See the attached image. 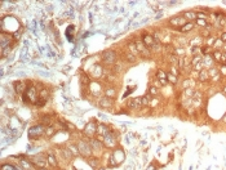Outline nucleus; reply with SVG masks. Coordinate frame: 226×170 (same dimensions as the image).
Instances as JSON below:
<instances>
[{
  "label": "nucleus",
  "mask_w": 226,
  "mask_h": 170,
  "mask_svg": "<svg viewBox=\"0 0 226 170\" xmlns=\"http://www.w3.org/2000/svg\"><path fill=\"white\" fill-rule=\"evenodd\" d=\"M22 97H23L25 102H30V103H34V105L36 103V99L39 98L38 94H36V89H35L34 85H27L25 93L22 94Z\"/></svg>",
  "instance_id": "f257e3e1"
},
{
  "label": "nucleus",
  "mask_w": 226,
  "mask_h": 170,
  "mask_svg": "<svg viewBox=\"0 0 226 170\" xmlns=\"http://www.w3.org/2000/svg\"><path fill=\"white\" fill-rule=\"evenodd\" d=\"M118 61V54L114 50H105L102 53V62L109 66H114Z\"/></svg>",
  "instance_id": "f03ea898"
},
{
  "label": "nucleus",
  "mask_w": 226,
  "mask_h": 170,
  "mask_svg": "<svg viewBox=\"0 0 226 170\" xmlns=\"http://www.w3.org/2000/svg\"><path fill=\"white\" fill-rule=\"evenodd\" d=\"M44 134H45V128L43 125H35V126L30 128V130H28V138L34 140H36Z\"/></svg>",
  "instance_id": "7ed1b4c3"
},
{
  "label": "nucleus",
  "mask_w": 226,
  "mask_h": 170,
  "mask_svg": "<svg viewBox=\"0 0 226 170\" xmlns=\"http://www.w3.org/2000/svg\"><path fill=\"white\" fill-rule=\"evenodd\" d=\"M78 148H79L80 155L84 156V157H91V155L93 152L91 144L88 142H85V140H79V142H78Z\"/></svg>",
  "instance_id": "20e7f679"
},
{
  "label": "nucleus",
  "mask_w": 226,
  "mask_h": 170,
  "mask_svg": "<svg viewBox=\"0 0 226 170\" xmlns=\"http://www.w3.org/2000/svg\"><path fill=\"white\" fill-rule=\"evenodd\" d=\"M134 44H136L137 50H138V53H140V54H142L143 57H146V58H150L151 57V50L146 45H145L141 39H136L134 40Z\"/></svg>",
  "instance_id": "39448f33"
},
{
  "label": "nucleus",
  "mask_w": 226,
  "mask_h": 170,
  "mask_svg": "<svg viewBox=\"0 0 226 170\" xmlns=\"http://www.w3.org/2000/svg\"><path fill=\"white\" fill-rule=\"evenodd\" d=\"M186 19H185V17L184 16H174V17H172V18H169V21H168V25L169 26H172V27H177V28H180V27H182L185 23H186Z\"/></svg>",
  "instance_id": "423d86ee"
},
{
  "label": "nucleus",
  "mask_w": 226,
  "mask_h": 170,
  "mask_svg": "<svg viewBox=\"0 0 226 170\" xmlns=\"http://www.w3.org/2000/svg\"><path fill=\"white\" fill-rule=\"evenodd\" d=\"M141 40H142V43H143L145 45H146L150 50H152V48H154V44H155V38H154V35H150V34H147V32H143Z\"/></svg>",
  "instance_id": "0eeeda50"
},
{
  "label": "nucleus",
  "mask_w": 226,
  "mask_h": 170,
  "mask_svg": "<svg viewBox=\"0 0 226 170\" xmlns=\"http://www.w3.org/2000/svg\"><path fill=\"white\" fill-rule=\"evenodd\" d=\"M84 134L91 137V138H93L94 135H96L97 134V125H96V122L91 121V122L87 124L85 128H84Z\"/></svg>",
  "instance_id": "6e6552de"
},
{
  "label": "nucleus",
  "mask_w": 226,
  "mask_h": 170,
  "mask_svg": "<svg viewBox=\"0 0 226 170\" xmlns=\"http://www.w3.org/2000/svg\"><path fill=\"white\" fill-rule=\"evenodd\" d=\"M202 64H203V68H206V70H211L212 67H215V66H216V62L213 61L212 54L204 56V57L202 58Z\"/></svg>",
  "instance_id": "1a4fd4ad"
},
{
  "label": "nucleus",
  "mask_w": 226,
  "mask_h": 170,
  "mask_svg": "<svg viewBox=\"0 0 226 170\" xmlns=\"http://www.w3.org/2000/svg\"><path fill=\"white\" fill-rule=\"evenodd\" d=\"M208 73H209V77H211V80L213 81V83H218V81H221V79H222V75H221V72H220V70H218V67H212L211 70H208Z\"/></svg>",
  "instance_id": "9d476101"
},
{
  "label": "nucleus",
  "mask_w": 226,
  "mask_h": 170,
  "mask_svg": "<svg viewBox=\"0 0 226 170\" xmlns=\"http://www.w3.org/2000/svg\"><path fill=\"white\" fill-rule=\"evenodd\" d=\"M128 108H132V110H140L142 107V98L141 97H137V98H130L127 103Z\"/></svg>",
  "instance_id": "9b49d317"
},
{
  "label": "nucleus",
  "mask_w": 226,
  "mask_h": 170,
  "mask_svg": "<svg viewBox=\"0 0 226 170\" xmlns=\"http://www.w3.org/2000/svg\"><path fill=\"white\" fill-rule=\"evenodd\" d=\"M31 161L34 162L35 166H38V168L41 166V169H44V166L47 165L45 157L43 156V155H36V156H32V157H31Z\"/></svg>",
  "instance_id": "f8f14e48"
},
{
  "label": "nucleus",
  "mask_w": 226,
  "mask_h": 170,
  "mask_svg": "<svg viewBox=\"0 0 226 170\" xmlns=\"http://www.w3.org/2000/svg\"><path fill=\"white\" fill-rule=\"evenodd\" d=\"M155 77L160 81L162 85H167L168 84V79H167V72H164L163 70H158L155 73Z\"/></svg>",
  "instance_id": "ddd939ff"
},
{
  "label": "nucleus",
  "mask_w": 226,
  "mask_h": 170,
  "mask_svg": "<svg viewBox=\"0 0 226 170\" xmlns=\"http://www.w3.org/2000/svg\"><path fill=\"white\" fill-rule=\"evenodd\" d=\"M198 79L200 83H208V81L211 80V77H209V73H208V70H206V68H203L202 71H199L198 72Z\"/></svg>",
  "instance_id": "4468645a"
},
{
  "label": "nucleus",
  "mask_w": 226,
  "mask_h": 170,
  "mask_svg": "<svg viewBox=\"0 0 226 170\" xmlns=\"http://www.w3.org/2000/svg\"><path fill=\"white\" fill-rule=\"evenodd\" d=\"M104 144H105L106 147H113V146H115V144H116L115 137L113 135V133H111V131L109 133V134L104 138Z\"/></svg>",
  "instance_id": "2eb2a0df"
},
{
  "label": "nucleus",
  "mask_w": 226,
  "mask_h": 170,
  "mask_svg": "<svg viewBox=\"0 0 226 170\" xmlns=\"http://www.w3.org/2000/svg\"><path fill=\"white\" fill-rule=\"evenodd\" d=\"M182 16L185 17V19H186L187 22H194V21H196V12L193 10V9H190V10H185L184 13H182Z\"/></svg>",
  "instance_id": "dca6fc26"
},
{
  "label": "nucleus",
  "mask_w": 226,
  "mask_h": 170,
  "mask_svg": "<svg viewBox=\"0 0 226 170\" xmlns=\"http://www.w3.org/2000/svg\"><path fill=\"white\" fill-rule=\"evenodd\" d=\"M9 44H11V36L2 34V36H0V47H2V50L9 48Z\"/></svg>",
  "instance_id": "f3484780"
},
{
  "label": "nucleus",
  "mask_w": 226,
  "mask_h": 170,
  "mask_svg": "<svg viewBox=\"0 0 226 170\" xmlns=\"http://www.w3.org/2000/svg\"><path fill=\"white\" fill-rule=\"evenodd\" d=\"M203 43H204V38H202L200 35L195 36V38H193L190 41H189V44H190L191 48H194V47H202Z\"/></svg>",
  "instance_id": "a211bd4d"
},
{
  "label": "nucleus",
  "mask_w": 226,
  "mask_h": 170,
  "mask_svg": "<svg viewBox=\"0 0 226 170\" xmlns=\"http://www.w3.org/2000/svg\"><path fill=\"white\" fill-rule=\"evenodd\" d=\"M102 73H104V68H102L100 64H96L92 68V77L93 79H100V77H102Z\"/></svg>",
  "instance_id": "6ab92c4d"
},
{
  "label": "nucleus",
  "mask_w": 226,
  "mask_h": 170,
  "mask_svg": "<svg viewBox=\"0 0 226 170\" xmlns=\"http://www.w3.org/2000/svg\"><path fill=\"white\" fill-rule=\"evenodd\" d=\"M113 102H114V99H110V98H107V97H104V98H101V99L98 101V105H100V107H102V108H110V107L113 106Z\"/></svg>",
  "instance_id": "aec40b11"
},
{
  "label": "nucleus",
  "mask_w": 226,
  "mask_h": 170,
  "mask_svg": "<svg viewBox=\"0 0 226 170\" xmlns=\"http://www.w3.org/2000/svg\"><path fill=\"white\" fill-rule=\"evenodd\" d=\"M21 166H22L23 170H35L36 169V166L34 165V162L31 160H25V159L21 160Z\"/></svg>",
  "instance_id": "412c9836"
},
{
  "label": "nucleus",
  "mask_w": 226,
  "mask_h": 170,
  "mask_svg": "<svg viewBox=\"0 0 226 170\" xmlns=\"http://www.w3.org/2000/svg\"><path fill=\"white\" fill-rule=\"evenodd\" d=\"M102 143H104V142H101V140H98L96 138H92L89 140V144H91L93 151H101L102 150Z\"/></svg>",
  "instance_id": "4be33fe9"
},
{
  "label": "nucleus",
  "mask_w": 226,
  "mask_h": 170,
  "mask_svg": "<svg viewBox=\"0 0 226 170\" xmlns=\"http://www.w3.org/2000/svg\"><path fill=\"white\" fill-rule=\"evenodd\" d=\"M27 86L25 85V83H22V81H16V83H14V90H16L17 94H23Z\"/></svg>",
  "instance_id": "5701e85b"
},
{
  "label": "nucleus",
  "mask_w": 226,
  "mask_h": 170,
  "mask_svg": "<svg viewBox=\"0 0 226 170\" xmlns=\"http://www.w3.org/2000/svg\"><path fill=\"white\" fill-rule=\"evenodd\" d=\"M116 94H118V92H116V89L114 86H107L105 89V97L110 98V99H114L116 97Z\"/></svg>",
  "instance_id": "b1692460"
},
{
  "label": "nucleus",
  "mask_w": 226,
  "mask_h": 170,
  "mask_svg": "<svg viewBox=\"0 0 226 170\" xmlns=\"http://www.w3.org/2000/svg\"><path fill=\"white\" fill-rule=\"evenodd\" d=\"M194 27H195V23H194V22H186V23L182 26V27H180L178 30H180L181 32H185V34H186V32H190Z\"/></svg>",
  "instance_id": "393cba45"
},
{
  "label": "nucleus",
  "mask_w": 226,
  "mask_h": 170,
  "mask_svg": "<svg viewBox=\"0 0 226 170\" xmlns=\"http://www.w3.org/2000/svg\"><path fill=\"white\" fill-rule=\"evenodd\" d=\"M182 86H184V90L189 89V88H194V89H195V80L190 79V77H186L184 80V83H182Z\"/></svg>",
  "instance_id": "a878e982"
},
{
  "label": "nucleus",
  "mask_w": 226,
  "mask_h": 170,
  "mask_svg": "<svg viewBox=\"0 0 226 170\" xmlns=\"http://www.w3.org/2000/svg\"><path fill=\"white\" fill-rule=\"evenodd\" d=\"M173 54L176 57H184L186 56V49L184 47H174V50H173Z\"/></svg>",
  "instance_id": "bb28decb"
},
{
  "label": "nucleus",
  "mask_w": 226,
  "mask_h": 170,
  "mask_svg": "<svg viewBox=\"0 0 226 170\" xmlns=\"http://www.w3.org/2000/svg\"><path fill=\"white\" fill-rule=\"evenodd\" d=\"M212 58L216 63H221V58H222V52L221 50H213Z\"/></svg>",
  "instance_id": "cd10ccee"
},
{
  "label": "nucleus",
  "mask_w": 226,
  "mask_h": 170,
  "mask_svg": "<svg viewBox=\"0 0 226 170\" xmlns=\"http://www.w3.org/2000/svg\"><path fill=\"white\" fill-rule=\"evenodd\" d=\"M167 79H168V83H171V84H173V85L178 83V76L173 75V73H171V72L167 73Z\"/></svg>",
  "instance_id": "c85d7f7f"
},
{
  "label": "nucleus",
  "mask_w": 226,
  "mask_h": 170,
  "mask_svg": "<svg viewBox=\"0 0 226 170\" xmlns=\"http://www.w3.org/2000/svg\"><path fill=\"white\" fill-rule=\"evenodd\" d=\"M47 160H48V164L50 166H53V168H57L58 166V162H57V160H56V157L53 156V155H48Z\"/></svg>",
  "instance_id": "c756f323"
},
{
  "label": "nucleus",
  "mask_w": 226,
  "mask_h": 170,
  "mask_svg": "<svg viewBox=\"0 0 226 170\" xmlns=\"http://www.w3.org/2000/svg\"><path fill=\"white\" fill-rule=\"evenodd\" d=\"M80 83L83 85H89L91 84V77L88 75H85L84 72H82V76H80Z\"/></svg>",
  "instance_id": "7c9ffc66"
},
{
  "label": "nucleus",
  "mask_w": 226,
  "mask_h": 170,
  "mask_svg": "<svg viewBox=\"0 0 226 170\" xmlns=\"http://www.w3.org/2000/svg\"><path fill=\"white\" fill-rule=\"evenodd\" d=\"M128 50H129L132 54H134V56H140V53H138V50H137V47H136L134 41L128 44Z\"/></svg>",
  "instance_id": "2f4dec72"
},
{
  "label": "nucleus",
  "mask_w": 226,
  "mask_h": 170,
  "mask_svg": "<svg viewBox=\"0 0 226 170\" xmlns=\"http://www.w3.org/2000/svg\"><path fill=\"white\" fill-rule=\"evenodd\" d=\"M224 41L220 39V38H217L216 39V41H215V44H213V50H220L222 47H224Z\"/></svg>",
  "instance_id": "473e14b6"
},
{
  "label": "nucleus",
  "mask_w": 226,
  "mask_h": 170,
  "mask_svg": "<svg viewBox=\"0 0 226 170\" xmlns=\"http://www.w3.org/2000/svg\"><path fill=\"white\" fill-rule=\"evenodd\" d=\"M62 153H63L65 159H66L67 161H69V160H71V157L74 156V155H72V152L70 151V148H62Z\"/></svg>",
  "instance_id": "72a5a7b5"
},
{
  "label": "nucleus",
  "mask_w": 226,
  "mask_h": 170,
  "mask_svg": "<svg viewBox=\"0 0 226 170\" xmlns=\"http://www.w3.org/2000/svg\"><path fill=\"white\" fill-rule=\"evenodd\" d=\"M126 61H128L129 63H134L136 62V56L132 54L130 52H127L126 53Z\"/></svg>",
  "instance_id": "f704fd0d"
},
{
  "label": "nucleus",
  "mask_w": 226,
  "mask_h": 170,
  "mask_svg": "<svg viewBox=\"0 0 226 170\" xmlns=\"http://www.w3.org/2000/svg\"><path fill=\"white\" fill-rule=\"evenodd\" d=\"M202 58H203L202 56H194L191 58V66H193V67H195L196 64H199L202 62Z\"/></svg>",
  "instance_id": "c9c22d12"
},
{
  "label": "nucleus",
  "mask_w": 226,
  "mask_h": 170,
  "mask_svg": "<svg viewBox=\"0 0 226 170\" xmlns=\"http://www.w3.org/2000/svg\"><path fill=\"white\" fill-rule=\"evenodd\" d=\"M208 13H204V12H196V19H204L207 21L208 19Z\"/></svg>",
  "instance_id": "e433bc0d"
},
{
  "label": "nucleus",
  "mask_w": 226,
  "mask_h": 170,
  "mask_svg": "<svg viewBox=\"0 0 226 170\" xmlns=\"http://www.w3.org/2000/svg\"><path fill=\"white\" fill-rule=\"evenodd\" d=\"M195 22H196V25L200 26L202 28H207V27L211 25V23H208V22H207V21H204V19H196Z\"/></svg>",
  "instance_id": "4c0bfd02"
},
{
  "label": "nucleus",
  "mask_w": 226,
  "mask_h": 170,
  "mask_svg": "<svg viewBox=\"0 0 226 170\" xmlns=\"http://www.w3.org/2000/svg\"><path fill=\"white\" fill-rule=\"evenodd\" d=\"M54 133H56V129L54 128H52V126H47L45 128V135L47 137H53L54 135Z\"/></svg>",
  "instance_id": "58836bf2"
},
{
  "label": "nucleus",
  "mask_w": 226,
  "mask_h": 170,
  "mask_svg": "<svg viewBox=\"0 0 226 170\" xmlns=\"http://www.w3.org/2000/svg\"><path fill=\"white\" fill-rule=\"evenodd\" d=\"M149 94L150 95H159V89H158L155 85H151L149 88Z\"/></svg>",
  "instance_id": "ea45409f"
},
{
  "label": "nucleus",
  "mask_w": 226,
  "mask_h": 170,
  "mask_svg": "<svg viewBox=\"0 0 226 170\" xmlns=\"http://www.w3.org/2000/svg\"><path fill=\"white\" fill-rule=\"evenodd\" d=\"M70 151L72 152V155H75V156H78V155H80V152H79V148H78V146H74V144H71L70 147Z\"/></svg>",
  "instance_id": "a19ab883"
},
{
  "label": "nucleus",
  "mask_w": 226,
  "mask_h": 170,
  "mask_svg": "<svg viewBox=\"0 0 226 170\" xmlns=\"http://www.w3.org/2000/svg\"><path fill=\"white\" fill-rule=\"evenodd\" d=\"M122 70H123V67H122L120 63H115V64H114V67H113V72H114V73H119Z\"/></svg>",
  "instance_id": "79ce46f5"
},
{
  "label": "nucleus",
  "mask_w": 226,
  "mask_h": 170,
  "mask_svg": "<svg viewBox=\"0 0 226 170\" xmlns=\"http://www.w3.org/2000/svg\"><path fill=\"white\" fill-rule=\"evenodd\" d=\"M48 95H49V92L47 89H41L40 93H39V97L40 98H44V99H48Z\"/></svg>",
  "instance_id": "37998d69"
},
{
  "label": "nucleus",
  "mask_w": 226,
  "mask_h": 170,
  "mask_svg": "<svg viewBox=\"0 0 226 170\" xmlns=\"http://www.w3.org/2000/svg\"><path fill=\"white\" fill-rule=\"evenodd\" d=\"M88 162H89V165H91V166L96 168V166H97V164H98V160H97V159H94V157H93V159H92V157H89V159H88Z\"/></svg>",
  "instance_id": "c03bdc74"
},
{
  "label": "nucleus",
  "mask_w": 226,
  "mask_h": 170,
  "mask_svg": "<svg viewBox=\"0 0 226 170\" xmlns=\"http://www.w3.org/2000/svg\"><path fill=\"white\" fill-rule=\"evenodd\" d=\"M41 122L43 124H47V125L52 124V117H50V116H44V117H43V120H41Z\"/></svg>",
  "instance_id": "a18cd8bd"
},
{
  "label": "nucleus",
  "mask_w": 226,
  "mask_h": 170,
  "mask_svg": "<svg viewBox=\"0 0 226 170\" xmlns=\"http://www.w3.org/2000/svg\"><path fill=\"white\" fill-rule=\"evenodd\" d=\"M218 70H220L222 77H224V76H226V64H225V63H222V64L220 66V67H218Z\"/></svg>",
  "instance_id": "49530a36"
},
{
  "label": "nucleus",
  "mask_w": 226,
  "mask_h": 170,
  "mask_svg": "<svg viewBox=\"0 0 226 170\" xmlns=\"http://www.w3.org/2000/svg\"><path fill=\"white\" fill-rule=\"evenodd\" d=\"M2 170H17L14 166H12V165H8V164H4L3 166H2Z\"/></svg>",
  "instance_id": "de8ad7c7"
},
{
  "label": "nucleus",
  "mask_w": 226,
  "mask_h": 170,
  "mask_svg": "<svg viewBox=\"0 0 226 170\" xmlns=\"http://www.w3.org/2000/svg\"><path fill=\"white\" fill-rule=\"evenodd\" d=\"M218 38H220L224 43H226V31H222V32L220 34V36H218Z\"/></svg>",
  "instance_id": "09e8293b"
},
{
  "label": "nucleus",
  "mask_w": 226,
  "mask_h": 170,
  "mask_svg": "<svg viewBox=\"0 0 226 170\" xmlns=\"http://www.w3.org/2000/svg\"><path fill=\"white\" fill-rule=\"evenodd\" d=\"M221 63H225L226 64V52L222 53V58H221Z\"/></svg>",
  "instance_id": "8fccbe9b"
},
{
  "label": "nucleus",
  "mask_w": 226,
  "mask_h": 170,
  "mask_svg": "<svg viewBox=\"0 0 226 170\" xmlns=\"http://www.w3.org/2000/svg\"><path fill=\"white\" fill-rule=\"evenodd\" d=\"M222 93H224V94H226V85H224V86H222Z\"/></svg>",
  "instance_id": "3c124183"
},
{
  "label": "nucleus",
  "mask_w": 226,
  "mask_h": 170,
  "mask_svg": "<svg viewBox=\"0 0 226 170\" xmlns=\"http://www.w3.org/2000/svg\"><path fill=\"white\" fill-rule=\"evenodd\" d=\"M98 170H106V169H104V168H100V169H98Z\"/></svg>",
  "instance_id": "603ef678"
},
{
  "label": "nucleus",
  "mask_w": 226,
  "mask_h": 170,
  "mask_svg": "<svg viewBox=\"0 0 226 170\" xmlns=\"http://www.w3.org/2000/svg\"><path fill=\"white\" fill-rule=\"evenodd\" d=\"M39 170H45V169H39Z\"/></svg>",
  "instance_id": "864d4df0"
}]
</instances>
